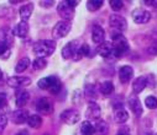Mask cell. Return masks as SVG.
Returning <instances> with one entry per match:
<instances>
[{
  "label": "cell",
  "mask_w": 157,
  "mask_h": 135,
  "mask_svg": "<svg viewBox=\"0 0 157 135\" xmlns=\"http://www.w3.org/2000/svg\"><path fill=\"white\" fill-rule=\"evenodd\" d=\"M56 51V42L52 39H41L35 43L33 46V53L37 55V58H45L53 54Z\"/></svg>",
  "instance_id": "obj_1"
},
{
  "label": "cell",
  "mask_w": 157,
  "mask_h": 135,
  "mask_svg": "<svg viewBox=\"0 0 157 135\" xmlns=\"http://www.w3.org/2000/svg\"><path fill=\"white\" fill-rule=\"evenodd\" d=\"M113 37V47H114V55L116 58H120L123 57L125 53L129 52L130 47H129V43H128V39L123 36V33L120 32H114V34L111 36Z\"/></svg>",
  "instance_id": "obj_2"
},
{
  "label": "cell",
  "mask_w": 157,
  "mask_h": 135,
  "mask_svg": "<svg viewBox=\"0 0 157 135\" xmlns=\"http://www.w3.org/2000/svg\"><path fill=\"white\" fill-rule=\"evenodd\" d=\"M62 57L63 59H73L74 62L81 60L83 54H82V44H79L77 41H72L67 43L62 48Z\"/></svg>",
  "instance_id": "obj_3"
},
{
  "label": "cell",
  "mask_w": 157,
  "mask_h": 135,
  "mask_svg": "<svg viewBox=\"0 0 157 135\" xmlns=\"http://www.w3.org/2000/svg\"><path fill=\"white\" fill-rule=\"evenodd\" d=\"M37 86L40 87L41 90H48V91L51 94H53V95L58 94L61 87H62L61 80L57 76H53V75L40 79V80H38V82H37Z\"/></svg>",
  "instance_id": "obj_4"
},
{
  "label": "cell",
  "mask_w": 157,
  "mask_h": 135,
  "mask_svg": "<svg viewBox=\"0 0 157 135\" xmlns=\"http://www.w3.org/2000/svg\"><path fill=\"white\" fill-rule=\"evenodd\" d=\"M71 30H72V26H71L69 21H58L52 30V36H53V38L59 39V38L66 37L71 32Z\"/></svg>",
  "instance_id": "obj_5"
},
{
  "label": "cell",
  "mask_w": 157,
  "mask_h": 135,
  "mask_svg": "<svg viewBox=\"0 0 157 135\" xmlns=\"http://www.w3.org/2000/svg\"><path fill=\"white\" fill-rule=\"evenodd\" d=\"M59 118H61V120H62L64 124H67V125H73V124H75V123L79 122L81 114H79V112H78L77 109L71 108V109L63 111V112L61 113Z\"/></svg>",
  "instance_id": "obj_6"
},
{
  "label": "cell",
  "mask_w": 157,
  "mask_h": 135,
  "mask_svg": "<svg viewBox=\"0 0 157 135\" xmlns=\"http://www.w3.org/2000/svg\"><path fill=\"white\" fill-rule=\"evenodd\" d=\"M36 111L40 114L48 115L53 112V105L47 97H41L36 102Z\"/></svg>",
  "instance_id": "obj_7"
},
{
  "label": "cell",
  "mask_w": 157,
  "mask_h": 135,
  "mask_svg": "<svg viewBox=\"0 0 157 135\" xmlns=\"http://www.w3.org/2000/svg\"><path fill=\"white\" fill-rule=\"evenodd\" d=\"M109 23L110 26L116 30L117 32H121V31H125L128 28V22L125 20V17L117 15V14H113L110 17H109Z\"/></svg>",
  "instance_id": "obj_8"
},
{
  "label": "cell",
  "mask_w": 157,
  "mask_h": 135,
  "mask_svg": "<svg viewBox=\"0 0 157 135\" xmlns=\"http://www.w3.org/2000/svg\"><path fill=\"white\" fill-rule=\"evenodd\" d=\"M31 83V79L27 76H21V75H16V76H11L8 79V85L13 88H22L26 87Z\"/></svg>",
  "instance_id": "obj_9"
},
{
  "label": "cell",
  "mask_w": 157,
  "mask_h": 135,
  "mask_svg": "<svg viewBox=\"0 0 157 135\" xmlns=\"http://www.w3.org/2000/svg\"><path fill=\"white\" fill-rule=\"evenodd\" d=\"M57 11H58V15L63 19V21H69L74 16V9H72L66 2H62L58 4Z\"/></svg>",
  "instance_id": "obj_10"
},
{
  "label": "cell",
  "mask_w": 157,
  "mask_h": 135,
  "mask_svg": "<svg viewBox=\"0 0 157 135\" xmlns=\"http://www.w3.org/2000/svg\"><path fill=\"white\" fill-rule=\"evenodd\" d=\"M132 20H134L135 23L144 25V23H147L151 20V14L147 10L136 9V10L132 11Z\"/></svg>",
  "instance_id": "obj_11"
},
{
  "label": "cell",
  "mask_w": 157,
  "mask_h": 135,
  "mask_svg": "<svg viewBox=\"0 0 157 135\" xmlns=\"http://www.w3.org/2000/svg\"><path fill=\"white\" fill-rule=\"evenodd\" d=\"M30 100V94L25 88H19L15 94V105L17 108H22Z\"/></svg>",
  "instance_id": "obj_12"
},
{
  "label": "cell",
  "mask_w": 157,
  "mask_h": 135,
  "mask_svg": "<svg viewBox=\"0 0 157 135\" xmlns=\"http://www.w3.org/2000/svg\"><path fill=\"white\" fill-rule=\"evenodd\" d=\"M97 53L103 57V58H109L111 55H114V47L111 42H103L101 44L97 47Z\"/></svg>",
  "instance_id": "obj_13"
},
{
  "label": "cell",
  "mask_w": 157,
  "mask_h": 135,
  "mask_svg": "<svg viewBox=\"0 0 157 135\" xmlns=\"http://www.w3.org/2000/svg\"><path fill=\"white\" fill-rule=\"evenodd\" d=\"M30 114H29V111L24 109V108H19L16 111L13 112L11 114V120L15 123V124H24V123H27V119H29Z\"/></svg>",
  "instance_id": "obj_14"
},
{
  "label": "cell",
  "mask_w": 157,
  "mask_h": 135,
  "mask_svg": "<svg viewBox=\"0 0 157 135\" xmlns=\"http://www.w3.org/2000/svg\"><path fill=\"white\" fill-rule=\"evenodd\" d=\"M92 39L95 44H101L103 42H105V32L103 30L101 26L99 25H94L92 28Z\"/></svg>",
  "instance_id": "obj_15"
},
{
  "label": "cell",
  "mask_w": 157,
  "mask_h": 135,
  "mask_svg": "<svg viewBox=\"0 0 157 135\" xmlns=\"http://www.w3.org/2000/svg\"><path fill=\"white\" fill-rule=\"evenodd\" d=\"M132 76H134V69L130 65H124V66L120 68V70H119V80H120V82L126 83L132 79Z\"/></svg>",
  "instance_id": "obj_16"
},
{
  "label": "cell",
  "mask_w": 157,
  "mask_h": 135,
  "mask_svg": "<svg viewBox=\"0 0 157 135\" xmlns=\"http://www.w3.org/2000/svg\"><path fill=\"white\" fill-rule=\"evenodd\" d=\"M86 114H87V117L89 119H97L98 120V118L101 114V109H100V107H99L98 103H95L94 101H92L88 105V108H87V113Z\"/></svg>",
  "instance_id": "obj_17"
},
{
  "label": "cell",
  "mask_w": 157,
  "mask_h": 135,
  "mask_svg": "<svg viewBox=\"0 0 157 135\" xmlns=\"http://www.w3.org/2000/svg\"><path fill=\"white\" fill-rule=\"evenodd\" d=\"M128 103H129V107H130L131 112H132L136 117H141V114H142V106H141L140 100H139L137 97H135V96H131V97L129 98Z\"/></svg>",
  "instance_id": "obj_18"
},
{
  "label": "cell",
  "mask_w": 157,
  "mask_h": 135,
  "mask_svg": "<svg viewBox=\"0 0 157 135\" xmlns=\"http://www.w3.org/2000/svg\"><path fill=\"white\" fill-rule=\"evenodd\" d=\"M29 30H30V27H29L27 21H20L16 25V27L13 30V33L15 36L20 37V38H25L27 36V33H29Z\"/></svg>",
  "instance_id": "obj_19"
},
{
  "label": "cell",
  "mask_w": 157,
  "mask_h": 135,
  "mask_svg": "<svg viewBox=\"0 0 157 135\" xmlns=\"http://www.w3.org/2000/svg\"><path fill=\"white\" fill-rule=\"evenodd\" d=\"M0 42H4L6 43L8 46H13V42H14V33L11 30H9L8 27H4L0 30Z\"/></svg>",
  "instance_id": "obj_20"
},
{
  "label": "cell",
  "mask_w": 157,
  "mask_h": 135,
  "mask_svg": "<svg viewBox=\"0 0 157 135\" xmlns=\"http://www.w3.org/2000/svg\"><path fill=\"white\" fill-rule=\"evenodd\" d=\"M146 86H147V76H139L132 82V91L135 94H140L144 91Z\"/></svg>",
  "instance_id": "obj_21"
},
{
  "label": "cell",
  "mask_w": 157,
  "mask_h": 135,
  "mask_svg": "<svg viewBox=\"0 0 157 135\" xmlns=\"http://www.w3.org/2000/svg\"><path fill=\"white\" fill-rule=\"evenodd\" d=\"M94 131L97 135H108L109 133V125L105 120L98 119L94 124Z\"/></svg>",
  "instance_id": "obj_22"
},
{
  "label": "cell",
  "mask_w": 157,
  "mask_h": 135,
  "mask_svg": "<svg viewBox=\"0 0 157 135\" xmlns=\"http://www.w3.org/2000/svg\"><path fill=\"white\" fill-rule=\"evenodd\" d=\"M32 11H33V4H32V3L22 5V6L20 8V10H19V15H20V17H21V21H27V20L30 19Z\"/></svg>",
  "instance_id": "obj_23"
},
{
  "label": "cell",
  "mask_w": 157,
  "mask_h": 135,
  "mask_svg": "<svg viewBox=\"0 0 157 135\" xmlns=\"http://www.w3.org/2000/svg\"><path fill=\"white\" fill-rule=\"evenodd\" d=\"M114 119H115L116 123L124 124L129 119V113L124 108H116L115 109V114H114Z\"/></svg>",
  "instance_id": "obj_24"
},
{
  "label": "cell",
  "mask_w": 157,
  "mask_h": 135,
  "mask_svg": "<svg viewBox=\"0 0 157 135\" xmlns=\"http://www.w3.org/2000/svg\"><path fill=\"white\" fill-rule=\"evenodd\" d=\"M99 90H100L103 96H110V95H113L115 87H114L111 81H103L99 86Z\"/></svg>",
  "instance_id": "obj_25"
},
{
  "label": "cell",
  "mask_w": 157,
  "mask_h": 135,
  "mask_svg": "<svg viewBox=\"0 0 157 135\" xmlns=\"http://www.w3.org/2000/svg\"><path fill=\"white\" fill-rule=\"evenodd\" d=\"M27 124H29V126L37 129V128H40V126L42 125V118L38 115V114L30 115L29 119H27Z\"/></svg>",
  "instance_id": "obj_26"
},
{
  "label": "cell",
  "mask_w": 157,
  "mask_h": 135,
  "mask_svg": "<svg viewBox=\"0 0 157 135\" xmlns=\"http://www.w3.org/2000/svg\"><path fill=\"white\" fill-rule=\"evenodd\" d=\"M30 59L27 58V57H25V58H22V59H20L19 62H17V64L15 65V73H22V71H25L29 66H30Z\"/></svg>",
  "instance_id": "obj_27"
},
{
  "label": "cell",
  "mask_w": 157,
  "mask_h": 135,
  "mask_svg": "<svg viewBox=\"0 0 157 135\" xmlns=\"http://www.w3.org/2000/svg\"><path fill=\"white\" fill-rule=\"evenodd\" d=\"M81 133L82 135H94V125L88 120L83 122L81 125Z\"/></svg>",
  "instance_id": "obj_28"
},
{
  "label": "cell",
  "mask_w": 157,
  "mask_h": 135,
  "mask_svg": "<svg viewBox=\"0 0 157 135\" xmlns=\"http://www.w3.org/2000/svg\"><path fill=\"white\" fill-rule=\"evenodd\" d=\"M84 94H86V96L88 97V98H97V96H98V88H97V86H94V85H92V83H89V85H86V90H84Z\"/></svg>",
  "instance_id": "obj_29"
},
{
  "label": "cell",
  "mask_w": 157,
  "mask_h": 135,
  "mask_svg": "<svg viewBox=\"0 0 157 135\" xmlns=\"http://www.w3.org/2000/svg\"><path fill=\"white\" fill-rule=\"evenodd\" d=\"M10 46H8L6 43L4 42H0V58L2 59H8L11 54V51H10Z\"/></svg>",
  "instance_id": "obj_30"
},
{
  "label": "cell",
  "mask_w": 157,
  "mask_h": 135,
  "mask_svg": "<svg viewBox=\"0 0 157 135\" xmlns=\"http://www.w3.org/2000/svg\"><path fill=\"white\" fill-rule=\"evenodd\" d=\"M31 64L35 70H44L47 66V60L45 58H36Z\"/></svg>",
  "instance_id": "obj_31"
},
{
  "label": "cell",
  "mask_w": 157,
  "mask_h": 135,
  "mask_svg": "<svg viewBox=\"0 0 157 135\" xmlns=\"http://www.w3.org/2000/svg\"><path fill=\"white\" fill-rule=\"evenodd\" d=\"M103 4L104 3L101 2V0H89V2L87 3V9L89 11H97L103 6Z\"/></svg>",
  "instance_id": "obj_32"
},
{
  "label": "cell",
  "mask_w": 157,
  "mask_h": 135,
  "mask_svg": "<svg viewBox=\"0 0 157 135\" xmlns=\"http://www.w3.org/2000/svg\"><path fill=\"white\" fill-rule=\"evenodd\" d=\"M145 105L148 109H156L157 108V98L155 96H148L145 100Z\"/></svg>",
  "instance_id": "obj_33"
},
{
  "label": "cell",
  "mask_w": 157,
  "mask_h": 135,
  "mask_svg": "<svg viewBox=\"0 0 157 135\" xmlns=\"http://www.w3.org/2000/svg\"><path fill=\"white\" fill-rule=\"evenodd\" d=\"M109 5H110V8H111L114 11H119V10L123 9L124 3L121 2V0H110V2H109Z\"/></svg>",
  "instance_id": "obj_34"
},
{
  "label": "cell",
  "mask_w": 157,
  "mask_h": 135,
  "mask_svg": "<svg viewBox=\"0 0 157 135\" xmlns=\"http://www.w3.org/2000/svg\"><path fill=\"white\" fill-rule=\"evenodd\" d=\"M8 115L4 114V113H0V135H2V133L5 130L6 125H8Z\"/></svg>",
  "instance_id": "obj_35"
},
{
  "label": "cell",
  "mask_w": 157,
  "mask_h": 135,
  "mask_svg": "<svg viewBox=\"0 0 157 135\" xmlns=\"http://www.w3.org/2000/svg\"><path fill=\"white\" fill-rule=\"evenodd\" d=\"M147 53L151 54V55H157V41L152 42L150 46H148V48H147Z\"/></svg>",
  "instance_id": "obj_36"
},
{
  "label": "cell",
  "mask_w": 157,
  "mask_h": 135,
  "mask_svg": "<svg viewBox=\"0 0 157 135\" xmlns=\"http://www.w3.org/2000/svg\"><path fill=\"white\" fill-rule=\"evenodd\" d=\"M90 52H92V49L89 47V44L83 43L82 44V54H83V57H90Z\"/></svg>",
  "instance_id": "obj_37"
},
{
  "label": "cell",
  "mask_w": 157,
  "mask_h": 135,
  "mask_svg": "<svg viewBox=\"0 0 157 135\" xmlns=\"http://www.w3.org/2000/svg\"><path fill=\"white\" fill-rule=\"evenodd\" d=\"M8 106V101H6V96L4 94H0V112L3 109H5Z\"/></svg>",
  "instance_id": "obj_38"
},
{
  "label": "cell",
  "mask_w": 157,
  "mask_h": 135,
  "mask_svg": "<svg viewBox=\"0 0 157 135\" xmlns=\"http://www.w3.org/2000/svg\"><path fill=\"white\" fill-rule=\"evenodd\" d=\"M116 135H130V130H129V128L123 126V128H120L119 130H117Z\"/></svg>",
  "instance_id": "obj_39"
},
{
  "label": "cell",
  "mask_w": 157,
  "mask_h": 135,
  "mask_svg": "<svg viewBox=\"0 0 157 135\" xmlns=\"http://www.w3.org/2000/svg\"><path fill=\"white\" fill-rule=\"evenodd\" d=\"M53 4H55V2H40V5L41 6H44V8H51V6H53Z\"/></svg>",
  "instance_id": "obj_40"
},
{
  "label": "cell",
  "mask_w": 157,
  "mask_h": 135,
  "mask_svg": "<svg viewBox=\"0 0 157 135\" xmlns=\"http://www.w3.org/2000/svg\"><path fill=\"white\" fill-rule=\"evenodd\" d=\"M66 3H67V4H68L71 8H72V9H74V8H75L78 4H79V2H77V0H67Z\"/></svg>",
  "instance_id": "obj_41"
},
{
  "label": "cell",
  "mask_w": 157,
  "mask_h": 135,
  "mask_svg": "<svg viewBox=\"0 0 157 135\" xmlns=\"http://www.w3.org/2000/svg\"><path fill=\"white\" fill-rule=\"evenodd\" d=\"M147 5H152L155 8H157V0H153V2H145Z\"/></svg>",
  "instance_id": "obj_42"
},
{
  "label": "cell",
  "mask_w": 157,
  "mask_h": 135,
  "mask_svg": "<svg viewBox=\"0 0 157 135\" xmlns=\"http://www.w3.org/2000/svg\"><path fill=\"white\" fill-rule=\"evenodd\" d=\"M15 135H30V134H29L26 130H20V131H17Z\"/></svg>",
  "instance_id": "obj_43"
},
{
  "label": "cell",
  "mask_w": 157,
  "mask_h": 135,
  "mask_svg": "<svg viewBox=\"0 0 157 135\" xmlns=\"http://www.w3.org/2000/svg\"><path fill=\"white\" fill-rule=\"evenodd\" d=\"M2 80H3V70L0 69V81H2Z\"/></svg>",
  "instance_id": "obj_44"
},
{
  "label": "cell",
  "mask_w": 157,
  "mask_h": 135,
  "mask_svg": "<svg viewBox=\"0 0 157 135\" xmlns=\"http://www.w3.org/2000/svg\"><path fill=\"white\" fill-rule=\"evenodd\" d=\"M156 135H157V134H156Z\"/></svg>",
  "instance_id": "obj_45"
}]
</instances>
